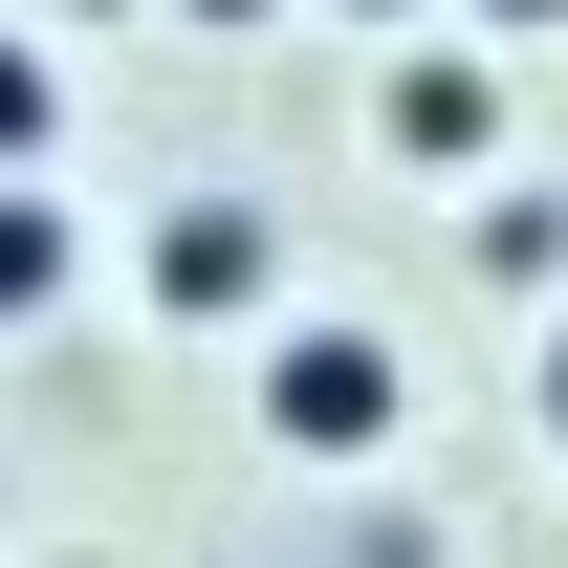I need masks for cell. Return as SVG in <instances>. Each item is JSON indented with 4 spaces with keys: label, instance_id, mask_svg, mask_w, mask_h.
Returning a JSON list of instances; mask_svg holds the SVG:
<instances>
[{
    "label": "cell",
    "instance_id": "30bf717a",
    "mask_svg": "<svg viewBox=\"0 0 568 568\" xmlns=\"http://www.w3.org/2000/svg\"><path fill=\"white\" fill-rule=\"evenodd\" d=\"M351 22H416V0H351Z\"/></svg>",
    "mask_w": 568,
    "mask_h": 568
},
{
    "label": "cell",
    "instance_id": "3957f363",
    "mask_svg": "<svg viewBox=\"0 0 568 568\" xmlns=\"http://www.w3.org/2000/svg\"><path fill=\"white\" fill-rule=\"evenodd\" d=\"M372 132L416 153V175H481V153H503V67H481V44H394V88H372Z\"/></svg>",
    "mask_w": 568,
    "mask_h": 568
},
{
    "label": "cell",
    "instance_id": "52a82bcc",
    "mask_svg": "<svg viewBox=\"0 0 568 568\" xmlns=\"http://www.w3.org/2000/svg\"><path fill=\"white\" fill-rule=\"evenodd\" d=\"M525 416H547V437H568V306H547V351H525Z\"/></svg>",
    "mask_w": 568,
    "mask_h": 568
},
{
    "label": "cell",
    "instance_id": "277c9868",
    "mask_svg": "<svg viewBox=\"0 0 568 568\" xmlns=\"http://www.w3.org/2000/svg\"><path fill=\"white\" fill-rule=\"evenodd\" d=\"M67 197H44V175H0V328H44V306H67Z\"/></svg>",
    "mask_w": 568,
    "mask_h": 568
},
{
    "label": "cell",
    "instance_id": "6da1fadb",
    "mask_svg": "<svg viewBox=\"0 0 568 568\" xmlns=\"http://www.w3.org/2000/svg\"><path fill=\"white\" fill-rule=\"evenodd\" d=\"M394 416H416V372H394V328H351V306H306V328H263V437H284V459H394Z\"/></svg>",
    "mask_w": 568,
    "mask_h": 568
},
{
    "label": "cell",
    "instance_id": "5b68a950",
    "mask_svg": "<svg viewBox=\"0 0 568 568\" xmlns=\"http://www.w3.org/2000/svg\"><path fill=\"white\" fill-rule=\"evenodd\" d=\"M481 284H525V306H568V197H481Z\"/></svg>",
    "mask_w": 568,
    "mask_h": 568
},
{
    "label": "cell",
    "instance_id": "ba28073f",
    "mask_svg": "<svg viewBox=\"0 0 568 568\" xmlns=\"http://www.w3.org/2000/svg\"><path fill=\"white\" fill-rule=\"evenodd\" d=\"M481 22H503V44H525V22H568V0H481Z\"/></svg>",
    "mask_w": 568,
    "mask_h": 568
},
{
    "label": "cell",
    "instance_id": "9c48e42d",
    "mask_svg": "<svg viewBox=\"0 0 568 568\" xmlns=\"http://www.w3.org/2000/svg\"><path fill=\"white\" fill-rule=\"evenodd\" d=\"M175 22H263V0H175Z\"/></svg>",
    "mask_w": 568,
    "mask_h": 568
},
{
    "label": "cell",
    "instance_id": "7a4b0ae2",
    "mask_svg": "<svg viewBox=\"0 0 568 568\" xmlns=\"http://www.w3.org/2000/svg\"><path fill=\"white\" fill-rule=\"evenodd\" d=\"M132 284H153V328H241V306L284 284V241H263V197H175L132 241Z\"/></svg>",
    "mask_w": 568,
    "mask_h": 568
},
{
    "label": "cell",
    "instance_id": "8992f818",
    "mask_svg": "<svg viewBox=\"0 0 568 568\" xmlns=\"http://www.w3.org/2000/svg\"><path fill=\"white\" fill-rule=\"evenodd\" d=\"M44 132H67V67H44V44L0 22V175H44Z\"/></svg>",
    "mask_w": 568,
    "mask_h": 568
}]
</instances>
